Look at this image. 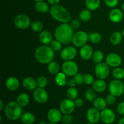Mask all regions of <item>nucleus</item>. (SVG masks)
<instances>
[{"instance_id": "c756f323", "label": "nucleus", "mask_w": 124, "mask_h": 124, "mask_svg": "<svg viewBox=\"0 0 124 124\" xmlns=\"http://www.w3.org/2000/svg\"><path fill=\"white\" fill-rule=\"evenodd\" d=\"M47 70L50 74L56 75L60 71V66L57 62L53 61L48 64Z\"/></svg>"}, {"instance_id": "3c124183", "label": "nucleus", "mask_w": 124, "mask_h": 124, "mask_svg": "<svg viewBox=\"0 0 124 124\" xmlns=\"http://www.w3.org/2000/svg\"><path fill=\"white\" fill-rule=\"evenodd\" d=\"M4 108H5L4 106V102L2 100H0V111H2L4 109Z\"/></svg>"}, {"instance_id": "f704fd0d", "label": "nucleus", "mask_w": 124, "mask_h": 124, "mask_svg": "<svg viewBox=\"0 0 124 124\" xmlns=\"http://www.w3.org/2000/svg\"><path fill=\"white\" fill-rule=\"evenodd\" d=\"M104 55L102 51H100V50H97V51H94V53H93L92 60H93V62L94 63L98 64V63L102 62V60H104Z\"/></svg>"}, {"instance_id": "4d7b16f0", "label": "nucleus", "mask_w": 124, "mask_h": 124, "mask_svg": "<svg viewBox=\"0 0 124 124\" xmlns=\"http://www.w3.org/2000/svg\"><path fill=\"white\" fill-rule=\"evenodd\" d=\"M121 34H122V36H123V37H124V29L122 30V32H121Z\"/></svg>"}, {"instance_id": "2f4dec72", "label": "nucleus", "mask_w": 124, "mask_h": 124, "mask_svg": "<svg viewBox=\"0 0 124 124\" xmlns=\"http://www.w3.org/2000/svg\"><path fill=\"white\" fill-rule=\"evenodd\" d=\"M80 19L84 22L89 21L92 17V12L88 9H84L81 11L79 15Z\"/></svg>"}, {"instance_id": "603ef678", "label": "nucleus", "mask_w": 124, "mask_h": 124, "mask_svg": "<svg viewBox=\"0 0 124 124\" xmlns=\"http://www.w3.org/2000/svg\"><path fill=\"white\" fill-rule=\"evenodd\" d=\"M118 124H124V117L119 119L118 122Z\"/></svg>"}, {"instance_id": "4468645a", "label": "nucleus", "mask_w": 124, "mask_h": 124, "mask_svg": "<svg viewBox=\"0 0 124 124\" xmlns=\"http://www.w3.org/2000/svg\"><path fill=\"white\" fill-rule=\"evenodd\" d=\"M105 63L111 68L119 67L122 63L121 56L116 53H110L107 55L105 58Z\"/></svg>"}, {"instance_id": "aec40b11", "label": "nucleus", "mask_w": 124, "mask_h": 124, "mask_svg": "<svg viewBox=\"0 0 124 124\" xmlns=\"http://www.w3.org/2000/svg\"><path fill=\"white\" fill-rule=\"evenodd\" d=\"M39 40L42 45H50L53 41V35L52 33L47 30H42L39 35Z\"/></svg>"}, {"instance_id": "f8f14e48", "label": "nucleus", "mask_w": 124, "mask_h": 124, "mask_svg": "<svg viewBox=\"0 0 124 124\" xmlns=\"http://www.w3.org/2000/svg\"><path fill=\"white\" fill-rule=\"evenodd\" d=\"M33 97L37 103L43 104L48 101L49 96L47 91L44 88H37L33 91Z\"/></svg>"}, {"instance_id": "72a5a7b5", "label": "nucleus", "mask_w": 124, "mask_h": 124, "mask_svg": "<svg viewBox=\"0 0 124 124\" xmlns=\"http://www.w3.org/2000/svg\"><path fill=\"white\" fill-rule=\"evenodd\" d=\"M112 75L115 79L122 80L124 79V69L120 67L114 68L112 71Z\"/></svg>"}, {"instance_id": "473e14b6", "label": "nucleus", "mask_w": 124, "mask_h": 124, "mask_svg": "<svg viewBox=\"0 0 124 124\" xmlns=\"http://www.w3.org/2000/svg\"><path fill=\"white\" fill-rule=\"evenodd\" d=\"M30 28L33 32L36 33H40L43 30L44 25L42 22L39 21H34L31 22Z\"/></svg>"}, {"instance_id": "6e6d98bb", "label": "nucleus", "mask_w": 124, "mask_h": 124, "mask_svg": "<svg viewBox=\"0 0 124 124\" xmlns=\"http://www.w3.org/2000/svg\"><path fill=\"white\" fill-rule=\"evenodd\" d=\"M33 1H34L35 2H39V1H44V0H33Z\"/></svg>"}, {"instance_id": "5701e85b", "label": "nucleus", "mask_w": 124, "mask_h": 124, "mask_svg": "<svg viewBox=\"0 0 124 124\" xmlns=\"http://www.w3.org/2000/svg\"><path fill=\"white\" fill-rule=\"evenodd\" d=\"M20 120L24 124H33L35 122L36 117L32 113L25 112L22 114Z\"/></svg>"}, {"instance_id": "79ce46f5", "label": "nucleus", "mask_w": 124, "mask_h": 124, "mask_svg": "<svg viewBox=\"0 0 124 124\" xmlns=\"http://www.w3.org/2000/svg\"><path fill=\"white\" fill-rule=\"evenodd\" d=\"M105 100H106L107 103V105H112L115 104V102L116 100V97L114 95L111 94H109L107 96V97H105Z\"/></svg>"}, {"instance_id": "cd10ccee", "label": "nucleus", "mask_w": 124, "mask_h": 124, "mask_svg": "<svg viewBox=\"0 0 124 124\" xmlns=\"http://www.w3.org/2000/svg\"><path fill=\"white\" fill-rule=\"evenodd\" d=\"M122 38L123 36L121 32L115 31L110 35V41L113 45L116 46V45L119 44L122 42Z\"/></svg>"}, {"instance_id": "7c9ffc66", "label": "nucleus", "mask_w": 124, "mask_h": 124, "mask_svg": "<svg viewBox=\"0 0 124 124\" xmlns=\"http://www.w3.org/2000/svg\"><path fill=\"white\" fill-rule=\"evenodd\" d=\"M66 96L68 98L75 100L78 96V91L75 87H69L67 89Z\"/></svg>"}, {"instance_id": "bb28decb", "label": "nucleus", "mask_w": 124, "mask_h": 124, "mask_svg": "<svg viewBox=\"0 0 124 124\" xmlns=\"http://www.w3.org/2000/svg\"><path fill=\"white\" fill-rule=\"evenodd\" d=\"M93 106L101 111L107 108V103L106 100H105V98L101 97H96V99L93 102Z\"/></svg>"}, {"instance_id": "6ab92c4d", "label": "nucleus", "mask_w": 124, "mask_h": 124, "mask_svg": "<svg viewBox=\"0 0 124 124\" xmlns=\"http://www.w3.org/2000/svg\"><path fill=\"white\" fill-rule=\"evenodd\" d=\"M5 85L7 89L10 91H15L19 88L20 83L16 77L12 76L6 80Z\"/></svg>"}, {"instance_id": "ea45409f", "label": "nucleus", "mask_w": 124, "mask_h": 124, "mask_svg": "<svg viewBox=\"0 0 124 124\" xmlns=\"http://www.w3.org/2000/svg\"><path fill=\"white\" fill-rule=\"evenodd\" d=\"M94 81V77L90 74H87L84 75V83L87 85H93Z\"/></svg>"}, {"instance_id": "c9c22d12", "label": "nucleus", "mask_w": 124, "mask_h": 124, "mask_svg": "<svg viewBox=\"0 0 124 124\" xmlns=\"http://www.w3.org/2000/svg\"><path fill=\"white\" fill-rule=\"evenodd\" d=\"M88 40L93 44H98L101 41L102 35L98 32H92L88 34Z\"/></svg>"}, {"instance_id": "2eb2a0df", "label": "nucleus", "mask_w": 124, "mask_h": 124, "mask_svg": "<svg viewBox=\"0 0 124 124\" xmlns=\"http://www.w3.org/2000/svg\"><path fill=\"white\" fill-rule=\"evenodd\" d=\"M86 117L88 122L95 124L101 120V112L94 107L90 108L87 110Z\"/></svg>"}, {"instance_id": "4c0bfd02", "label": "nucleus", "mask_w": 124, "mask_h": 124, "mask_svg": "<svg viewBox=\"0 0 124 124\" xmlns=\"http://www.w3.org/2000/svg\"><path fill=\"white\" fill-rule=\"evenodd\" d=\"M36 82H37L38 88H45L48 85V79L46 77L41 75L36 80Z\"/></svg>"}, {"instance_id": "bf43d9fd", "label": "nucleus", "mask_w": 124, "mask_h": 124, "mask_svg": "<svg viewBox=\"0 0 124 124\" xmlns=\"http://www.w3.org/2000/svg\"><path fill=\"white\" fill-rule=\"evenodd\" d=\"M87 124H93V123H90V122H88V123H87Z\"/></svg>"}, {"instance_id": "c85d7f7f", "label": "nucleus", "mask_w": 124, "mask_h": 124, "mask_svg": "<svg viewBox=\"0 0 124 124\" xmlns=\"http://www.w3.org/2000/svg\"><path fill=\"white\" fill-rule=\"evenodd\" d=\"M85 4L87 9L94 11L100 7L101 0H85Z\"/></svg>"}, {"instance_id": "c03bdc74", "label": "nucleus", "mask_w": 124, "mask_h": 124, "mask_svg": "<svg viewBox=\"0 0 124 124\" xmlns=\"http://www.w3.org/2000/svg\"><path fill=\"white\" fill-rule=\"evenodd\" d=\"M74 80H75L77 85H81L84 83V75L81 73H78L73 77Z\"/></svg>"}, {"instance_id": "a19ab883", "label": "nucleus", "mask_w": 124, "mask_h": 124, "mask_svg": "<svg viewBox=\"0 0 124 124\" xmlns=\"http://www.w3.org/2000/svg\"><path fill=\"white\" fill-rule=\"evenodd\" d=\"M61 121L64 124H71L73 121V117L71 114H64L62 117Z\"/></svg>"}, {"instance_id": "a878e982", "label": "nucleus", "mask_w": 124, "mask_h": 124, "mask_svg": "<svg viewBox=\"0 0 124 124\" xmlns=\"http://www.w3.org/2000/svg\"><path fill=\"white\" fill-rule=\"evenodd\" d=\"M54 80L56 85L61 87L65 86L68 83L67 75L63 72H59L58 74H56L54 78Z\"/></svg>"}, {"instance_id": "f3484780", "label": "nucleus", "mask_w": 124, "mask_h": 124, "mask_svg": "<svg viewBox=\"0 0 124 124\" xmlns=\"http://www.w3.org/2000/svg\"><path fill=\"white\" fill-rule=\"evenodd\" d=\"M123 11L117 8H114L110 10L108 17L110 20L114 23H119L124 19Z\"/></svg>"}, {"instance_id": "8fccbe9b", "label": "nucleus", "mask_w": 124, "mask_h": 124, "mask_svg": "<svg viewBox=\"0 0 124 124\" xmlns=\"http://www.w3.org/2000/svg\"><path fill=\"white\" fill-rule=\"evenodd\" d=\"M47 2L52 6H56V5L59 4L60 0H47Z\"/></svg>"}, {"instance_id": "393cba45", "label": "nucleus", "mask_w": 124, "mask_h": 124, "mask_svg": "<svg viewBox=\"0 0 124 124\" xmlns=\"http://www.w3.org/2000/svg\"><path fill=\"white\" fill-rule=\"evenodd\" d=\"M18 105L21 107H25L28 105L30 102V97L26 93H21L16 98V101Z\"/></svg>"}, {"instance_id": "9d476101", "label": "nucleus", "mask_w": 124, "mask_h": 124, "mask_svg": "<svg viewBox=\"0 0 124 124\" xmlns=\"http://www.w3.org/2000/svg\"><path fill=\"white\" fill-rule=\"evenodd\" d=\"M77 50L76 47L72 46H69L64 47L61 50L60 53L61 58L65 61H71L76 58L77 55Z\"/></svg>"}, {"instance_id": "39448f33", "label": "nucleus", "mask_w": 124, "mask_h": 124, "mask_svg": "<svg viewBox=\"0 0 124 124\" xmlns=\"http://www.w3.org/2000/svg\"><path fill=\"white\" fill-rule=\"evenodd\" d=\"M15 26L18 29L25 30L30 27L31 25V20L27 15L19 14L17 15L13 20Z\"/></svg>"}, {"instance_id": "864d4df0", "label": "nucleus", "mask_w": 124, "mask_h": 124, "mask_svg": "<svg viewBox=\"0 0 124 124\" xmlns=\"http://www.w3.org/2000/svg\"><path fill=\"white\" fill-rule=\"evenodd\" d=\"M39 124H47L45 121H41L39 123Z\"/></svg>"}, {"instance_id": "a18cd8bd", "label": "nucleus", "mask_w": 124, "mask_h": 124, "mask_svg": "<svg viewBox=\"0 0 124 124\" xmlns=\"http://www.w3.org/2000/svg\"><path fill=\"white\" fill-rule=\"evenodd\" d=\"M70 24L73 29H78L81 27V22L79 19H74L71 21Z\"/></svg>"}, {"instance_id": "0eeeda50", "label": "nucleus", "mask_w": 124, "mask_h": 124, "mask_svg": "<svg viewBox=\"0 0 124 124\" xmlns=\"http://www.w3.org/2000/svg\"><path fill=\"white\" fill-rule=\"evenodd\" d=\"M110 67L105 62L96 64L94 68V73L98 79L105 80L110 75Z\"/></svg>"}, {"instance_id": "423d86ee", "label": "nucleus", "mask_w": 124, "mask_h": 124, "mask_svg": "<svg viewBox=\"0 0 124 124\" xmlns=\"http://www.w3.org/2000/svg\"><path fill=\"white\" fill-rule=\"evenodd\" d=\"M88 40V34L84 31L79 30L74 34L71 43L75 47H81L87 44Z\"/></svg>"}, {"instance_id": "09e8293b", "label": "nucleus", "mask_w": 124, "mask_h": 124, "mask_svg": "<svg viewBox=\"0 0 124 124\" xmlns=\"http://www.w3.org/2000/svg\"><path fill=\"white\" fill-rule=\"evenodd\" d=\"M67 85H69V87H75V86L77 85V83H76L75 80H74V79L73 78V79H70V80H69V81H68Z\"/></svg>"}, {"instance_id": "6e6552de", "label": "nucleus", "mask_w": 124, "mask_h": 124, "mask_svg": "<svg viewBox=\"0 0 124 124\" xmlns=\"http://www.w3.org/2000/svg\"><path fill=\"white\" fill-rule=\"evenodd\" d=\"M62 71L69 77H74L78 73V65L74 61H65L61 66Z\"/></svg>"}, {"instance_id": "58836bf2", "label": "nucleus", "mask_w": 124, "mask_h": 124, "mask_svg": "<svg viewBox=\"0 0 124 124\" xmlns=\"http://www.w3.org/2000/svg\"><path fill=\"white\" fill-rule=\"evenodd\" d=\"M50 46L51 48L54 51V52H58V51L62 50V44L57 40H53L50 44Z\"/></svg>"}, {"instance_id": "de8ad7c7", "label": "nucleus", "mask_w": 124, "mask_h": 124, "mask_svg": "<svg viewBox=\"0 0 124 124\" xmlns=\"http://www.w3.org/2000/svg\"><path fill=\"white\" fill-rule=\"evenodd\" d=\"M74 102H75L76 107H78V108L82 107L84 105V100L81 98H77L74 100Z\"/></svg>"}, {"instance_id": "7ed1b4c3", "label": "nucleus", "mask_w": 124, "mask_h": 124, "mask_svg": "<svg viewBox=\"0 0 124 124\" xmlns=\"http://www.w3.org/2000/svg\"><path fill=\"white\" fill-rule=\"evenodd\" d=\"M51 17L61 23H69L71 20V15L67 9L61 5L52 6L50 9Z\"/></svg>"}, {"instance_id": "49530a36", "label": "nucleus", "mask_w": 124, "mask_h": 124, "mask_svg": "<svg viewBox=\"0 0 124 124\" xmlns=\"http://www.w3.org/2000/svg\"><path fill=\"white\" fill-rule=\"evenodd\" d=\"M117 112L119 115H124V102H121L117 105Z\"/></svg>"}, {"instance_id": "e433bc0d", "label": "nucleus", "mask_w": 124, "mask_h": 124, "mask_svg": "<svg viewBox=\"0 0 124 124\" xmlns=\"http://www.w3.org/2000/svg\"><path fill=\"white\" fill-rule=\"evenodd\" d=\"M85 97L88 102H93L96 98V92L93 88H88L85 92Z\"/></svg>"}, {"instance_id": "20e7f679", "label": "nucleus", "mask_w": 124, "mask_h": 124, "mask_svg": "<svg viewBox=\"0 0 124 124\" xmlns=\"http://www.w3.org/2000/svg\"><path fill=\"white\" fill-rule=\"evenodd\" d=\"M4 114L6 117L10 120L19 119L23 114L22 107L16 102L11 101L8 102L4 108Z\"/></svg>"}, {"instance_id": "dca6fc26", "label": "nucleus", "mask_w": 124, "mask_h": 124, "mask_svg": "<svg viewBox=\"0 0 124 124\" xmlns=\"http://www.w3.org/2000/svg\"><path fill=\"white\" fill-rule=\"evenodd\" d=\"M62 114L60 109H58L57 108H51L48 110L47 113V117L48 120L50 122L53 123H58L61 121L62 119Z\"/></svg>"}, {"instance_id": "412c9836", "label": "nucleus", "mask_w": 124, "mask_h": 124, "mask_svg": "<svg viewBox=\"0 0 124 124\" xmlns=\"http://www.w3.org/2000/svg\"><path fill=\"white\" fill-rule=\"evenodd\" d=\"M23 87L29 91H34L38 88L36 80L31 77H26L23 80Z\"/></svg>"}, {"instance_id": "37998d69", "label": "nucleus", "mask_w": 124, "mask_h": 124, "mask_svg": "<svg viewBox=\"0 0 124 124\" xmlns=\"http://www.w3.org/2000/svg\"><path fill=\"white\" fill-rule=\"evenodd\" d=\"M105 5L110 8H115L119 4V0H104Z\"/></svg>"}, {"instance_id": "f03ea898", "label": "nucleus", "mask_w": 124, "mask_h": 124, "mask_svg": "<svg viewBox=\"0 0 124 124\" xmlns=\"http://www.w3.org/2000/svg\"><path fill=\"white\" fill-rule=\"evenodd\" d=\"M54 57V51L49 45H42L37 47L35 52L36 61L42 64H48L53 62Z\"/></svg>"}, {"instance_id": "5fc2aeb1", "label": "nucleus", "mask_w": 124, "mask_h": 124, "mask_svg": "<svg viewBox=\"0 0 124 124\" xmlns=\"http://www.w3.org/2000/svg\"><path fill=\"white\" fill-rule=\"evenodd\" d=\"M122 11L124 12V2L122 3Z\"/></svg>"}, {"instance_id": "13d9d810", "label": "nucleus", "mask_w": 124, "mask_h": 124, "mask_svg": "<svg viewBox=\"0 0 124 124\" xmlns=\"http://www.w3.org/2000/svg\"><path fill=\"white\" fill-rule=\"evenodd\" d=\"M47 124H58V123H53V122H49Z\"/></svg>"}, {"instance_id": "ddd939ff", "label": "nucleus", "mask_w": 124, "mask_h": 124, "mask_svg": "<svg viewBox=\"0 0 124 124\" xmlns=\"http://www.w3.org/2000/svg\"><path fill=\"white\" fill-rule=\"evenodd\" d=\"M101 120L105 124H112L116 120V114L113 109L106 108L101 111Z\"/></svg>"}, {"instance_id": "a211bd4d", "label": "nucleus", "mask_w": 124, "mask_h": 124, "mask_svg": "<svg viewBox=\"0 0 124 124\" xmlns=\"http://www.w3.org/2000/svg\"><path fill=\"white\" fill-rule=\"evenodd\" d=\"M93 51L92 46L89 44H85L81 47L79 50V55L84 60H89L93 57Z\"/></svg>"}, {"instance_id": "4be33fe9", "label": "nucleus", "mask_w": 124, "mask_h": 124, "mask_svg": "<svg viewBox=\"0 0 124 124\" xmlns=\"http://www.w3.org/2000/svg\"><path fill=\"white\" fill-rule=\"evenodd\" d=\"M107 85L106 81L102 79H98L94 80V83L92 85V88L98 93L104 92L107 89Z\"/></svg>"}, {"instance_id": "f257e3e1", "label": "nucleus", "mask_w": 124, "mask_h": 124, "mask_svg": "<svg viewBox=\"0 0 124 124\" xmlns=\"http://www.w3.org/2000/svg\"><path fill=\"white\" fill-rule=\"evenodd\" d=\"M73 30L69 23H61L54 30V38L62 44H69L72 42Z\"/></svg>"}, {"instance_id": "9b49d317", "label": "nucleus", "mask_w": 124, "mask_h": 124, "mask_svg": "<svg viewBox=\"0 0 124 124\" xmlns=\"http://www.w3.org/2000/svg\"><path fill=\"white\" fill-rule=\"evenodd\" d=\"M75 108L74 100L68 98L62 100L59 104V109L63 114H71L74 112Z\"/></svg>"}, {"instance_id": "1a4fd4ad", "label": "nucleus", "mask_w": 124, "mask_h": 124, "mask_svg": "<svg viewBox=\"0 0 124 124\" xmlns=\"http://www.w3.org/2000/svg\"><path fill=\"white\" fill-rule=\"evenodd\" d=\"M110 94L116 97H119L124 92V84L121 80L115 79L110 81L108 86Z\"/></svg>"}, {"instance_id": "052dcab7", "label": "nucleus", "mask_w": 124, "mask_h": 124, "mask_svg": "<svg viewBox=\"0 0 124 124\" xmlns=\"http://www.w3.org/2000/svg\"><path fill=\"white\" fill-rule=\"evenodd\" d=\"M123 95H124V94H123Z\"/></svg>"}, {"instance_id": "b1692460", "label": "nucleus", "mask_w": 124, "mask_h": 124, "mask_svg": "<svg viewBox=\"0 0 124 124\" xmlns=\"http://www.w3.org/2000/svg\"><path fill=\"white\" fill-rule=\"evenodd\" d=\"M35 10L38 12L40 13H46L47 12H49L50 7L48 4L44 1H39V2H36L35 4Z\"/></svg>"}]
</instances>
